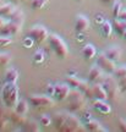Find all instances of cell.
Masks as SVG:
<instances>
[{
  "instance_id": "cell-1",
  "label": "cell",
  "mask_w": 126,
  "mask_h": 132,
  "mask_svg": "<svg viewBox=\"0 0 126 132\" xmlns=\"http://www.w3.org/2000/svg\"><path fill=\"white\" fill-rule=\"evenodd\" d=\"M1 98L7 108H15L19 102V87L16 83H7L1 89Z\"/></svg>"
},
{
  "instance_id": "cell-2",
  "label": "cell",
  "mask_w": 126,
  "mask_h": 132,
  "mask_svg": "<svg viewBox=\"0 0 126 132\" xmlns=\"http://www.w3.org/2000/svg\"><path fill=\"white\" fill-rule=\"evenodd\" d=\"M102 85L104 87V89L108 94V99L112 100V102H115L117 98H119V94L121 93L120 90V85H119V80L114 75H108L105 76L102 81Z\"/></svg>"
},
{
  "instance_id": "cell-3",
  "label": "cell",
  "mask_w": 126,
  "mask_h": 132,
  "mask_svg": "<svg viewBox=\"0 0 126 132\" xmlns=\"http://www.w3.org/2000/svg\"><path fill=\"white\" fill-rule=\"evenodd\" d=\"M67 99H69V109L72 113H82L86 108V95L80 89L71 90Z\"/></svg>"
},
{
  "instance_id": "cell-4",
  "label": "cell",
  "mask_w": 126,
  "mask_h": 132,
  "mask_svg": "<svg viewBox=\"0 0 126 132\" xmlns=\"http://www.w3.org/2000/svg\"><path fill=\"white\" fill-rule=\"evenodd\" d=\"M49 43H50L51 49L60 59H65L69 55V49H67L66 43L58 34H50L49 36Z\"/></svg>"
},
{
  "instance_id": "cell-5",
  "label": "cell",
  "mask_w": 126,
  "mask_h": 132,
  "mask_svg": "<svg viewBox=\"0 0 126 132\" xmlns=\"http://www.w3.org/2000/svg\"><path fill=\"white\" fill-rule=\"evenodd\" d=\"M27 36L31 37L38 44H41V43L45 42L47 39H49V32L42 24H36L32 28H29L27 32Z\"/></svg>"
},
{
  "instance_id": "cell-6",
  "label": "cell",
  "mask_w": 126,
  "mask_h": 132,
  "mask_svg": "<svg viewBox=\"0 0 126 132\" xmlns=\"http://www.w3.org/2000/svg\"><path fill=\"white\" fill-rule=\"evenodd\" d=\"M84 130V125L80 121V119L75 115L69 114V116L66 119L64 126L60 128L61 132H76V131H82Z\"/></svg>"
},
{
  "instance_id": "cell-7",
  "label": "cell",
  "mask_w": 126,
  "mask_h": 132,
  "mask_svg": "<svg viewBox=\"0 0 126 132\" xmlns=\"http://www.w3.org/2000/svg\"><path fill=\"white\" fill-rule=\"evenodd\" d=\"M29 103L34 108H49L54 105V100L51 99L50 95H38L34 94L29 97Z\"/></svg>"
},
{
  "instance_id": "cell-8",
  "label": "cell",
  "mask_w": 126,
  "mask_h": 132,
  "mask_svg": "<svg viewBox=\"0 0 126 132\" xmlns=\"http://www.w3.org/2000/svg\"><path fill=\"white\" fill-rule=\"evenodd\" d=\"M97 65H98L103 71L108 72V73H114V71L116 69L115 61L110 60L104 53H100L98 56H97Z\"/></svg>"
},
{
  "instance_id": "cell-9",
  "label": "cell",
  "mask_w": 126,
  "mask_h": 132,
  "mask_svg": "<svg viewBox=\"0 0 126 132\" xmlns=\"http://www.w3.org/2000/svg\"><path fill=\"white\" fill-rule=\"evenodd\" d=\"M21 29H22V24L10 20V21H7L5 23L4 27L0 29V34L1 36H7V37H12V36L19 34Z\"/></svg>"
},
{
  "instance_id": "cell-10",
  "label": "cell",
  "mask_w": 126,
  "mask_h": 132,
  "mask_svg": "<svg viewBox=\"0 0 126 132\" xmlns=\"http://www.w3.org/2000/svg\"><path fill=\"white\" fill-rule=\"evenodd\" d=\"M91 27V22L87 16L80 14L76 16V21H75V29L77 33H86Z\"/></svg>"
},
{
  "instance_id": "cell-11",
  "label": "cell",
  "mask_w": 126,
  "mask_h": 132,
  "mask_svg": "<svg viewBox=\"0 0 126 132\" xmlns=\"http://www.w3.org/2000/svg\"><path fill=\"white\" fill-rule=\"evenodd\" d=\"M105 76L103 73V70L99 67L97 64L93 65L91 69H89V72H88V80L91 83H102L103 78Z\"/></svg>"
},
{
  "instance_id": "cell-12",
  "label": "cell",
  "mask_w": 126,
  "mask_h": 132,
  "mask_svg": "<svg viewBox=\"0 0 126 132\" xmlns=\"http://www.w3.org/2000/svg\"><path fill=\"white\" fill-rule=\"evenodd\" d=\"M71 92V87L67 83H58L55 85V99L58 100H65L69 98Z\"/></svg>"
},
{
  "instance_id": "cell-13",
  "label": "cell",
  "mask_w": 126,
  "mask_h": 132,
  "mask_svg": "<svg viewBox=\"0 0 126 132\" xmlns=\"http://www.w3.org/2000/svg\"><path fill=\"white\" fill-rule=\"evenodd\" d=\"M93 108L102 115H108V114L112 113V106L110 104H108L105 100L102 99H94L93 102Z\"/></svg>"
},
{
  "instance_id": "cell-14",
  "label": "cell",
  "mask_w": 126,
  "mask_h": 132,
  "mask_svg": "<svg viewBox=\"0 0 126 132\" xmlns=\"http://www.w3.org/2000/svg\"><path fill=\"white\" fill-rule=\"evenodd\" d=\"M92 98L102 99V100L108 99V94L102 83H92Z\"/></svg>"
},
{
  "instance_id": "cell-15",
  "label": "cell",
  "mask_w": 126,
  "mask_h": 132,
  "mask_svg": "<svg viewBox=\"0 0 126 132\" xmlns=\"http://www.w3.org/2000/svg\"><path fill=\"white\" fill-rule=\"evenodd\" d=\"M104 54L107 55L110 60L113 61H117L122 55V49L117 45H113V47H109L108 49L104 50Z\"/></svg>"
},
{
  "instance_id": "cell-16",
  "label": "cell",
  "mask_w": 126,
  "mask_h": 132,
  "mask_svg": "<svg viewBox=\"0 0 126 132\" xmlns=\"http://www.w3.org/2000/svg\"><path fill=\"white\" fill-rule=\"evenodd\" d=\"M16 10H17V7L14 4H11V3L3 4V5H0V16H3L4 19H11L12 14H14Z\"/></svg>"
},
{
  "instance_id": "cell-17",
  "label": "cell",
  "mask_w": 126,
  "mask_h": 132,
  "mask_svg": "<svg viewBox=\"0 0 126 132\" xmlns=\"http://www.w3.org/2000/svg\"><path fill=\"white\" fill-rule=\"evenodd\" d=\"M67 116H69V113H66V111H59L55 114V116L53 119V125L55 126L58 131H60V128L64 126Z\"/></svg>"
},
{
  "instance_id": "cell-18",
  "label": "cell",
  "mask_w": 126,
  "mask_h": 132,
  "mask_svg": "<svg viewBox=\"0 0 126 132\" xmlns=\"http://www.w3.org/2000/svg\"><path fill=\"white\" fill-rule=\"evenodd\" d=\"M81 54L86 60H91L97 55V49L93 44H86L82 49H81Z\"/></svg>"
},
{
  "instance_id": "cell-19",
  "label": "cell",
  "mask_w": 126,
  "mask_h": 132,
  "mask_svg": "<svg viewBox=\"0 0 126 132\" xmlns=\"http://www.w3.org/2000/svg\"><path fill=\"white\" fill-rule=\"evenodd\" d=\"M84 130H87L89 132H98V131H107L105 128H103L102 123L97 121V120H89L87 122H84Z\"/></svg>"
},
{
  "instance_id": "cell-20",
  "label": "cell",
  "mask_w": 126,
  "mask_h": 132,
  "mask_svg": "<svg viewBox=\"0 0 126 132\" xmlns=\"http://www.w3.org/2000/svg\"><path fill=\"white\" fill-rule=\"evenodd\" d=\"M99 29H100V34H102V37L109 38L114 28H113L112 22H110V21H108V20H105L102 24H99Z\"/></svg>"
},
{
  "instance_id": "cell-21",
  "label": "cell",
  "mask_w": 126,
  "mask_h": 132,
  "mask_svg": "<svg viewBox=\"0 0 126 132\" xmlns=\"http://www.w3.org/2000/svg\"><path fill=\"white\" fill-rule=\"evenodd\" d=\"M113 28L119 36H124L126 32V21H122L120 19H115L113 21Z\"/></svg>"
},
{
  "instance_id": "cell-22",
  "label": "cell",
  "mask_w": 126,
  "mask_h": 132,
  "mask_svg": "<svg viewBox=\"0 0 126 132\" xmlns=\"http://www.w3.org/2000/svg\"><path fill=\"white\" fill-rule=\"evenodd\" d=\"M19 80V72L16 69L11 67L9 70L5 72V82L7 83H16Z\"/></svg>"
},
{
  "instance_id": "cell-23",
  "label": "cell",
  "mask_w": 126,
  "mask_h": 132,
  "mask_svg": "<svg viewBox=\"0 0 126 132\" xmlns=\"http://www.w3.org/2000/svg\"><path fill=\"white\" fill-rule=\"evenodd\" d=\"M15 111L17 114H21V115H26L28 113V103L25 99L19 100L17 104H16V106H15Z\"/></svg>"
},
{
  "instance_id": "cell-24",
  "label": "cell",
  "mask_w": 126,
  "mask_h": 132,
  "mask_svg": "<svg viewBox=\"0 0 126 132\" xmlns=\"http://www.w3.org/2000/svg\"><path fill=\"white\" fill-rule=\"evenodd\" d=\"M23 128L25 131H28V132H38L41 131V127L34 120H27L23 125Z\"/></svg>"
},
{
  "instance_id": "cell-25",
  "label": "cell",
  "mask_w": 126,
  "mask_h": 132,
  "mask_svg": "<svg viewBox=\"0 0 126 132\" xmlns=\"http://www.w3.org/2000/svg\"><path fill=\"white\" fill-rule=\"evenodd\" d=\"M11 121L15 123V125H21L23 126L25 122L27 121L26 120V115H21V114H17L16 111L11 114Z\"/></svg>"
},
{
  "instance_id": "cell-26",
  "label": "cell",
  "mask_w": 126,
  "mask_h": 132,
  "mask_svg": "<svg viewBox=\"0 0 126 132\" xmlns=\"http://www.w3.org/2000/svg\"><path fill=\"white\" fill-rule=\"evenodd\" d=\"M11 21H15V22H17V23H21V24H23L25 22V14L21 11V10H16L14 14H12V16H11Z\"/></svg>"
},
{
  "instance_id": "cell-27",
  "label": "cell",
  "mask_w": 126,
  "mask_h": 132,
  "mask_svg": "<svg viewBox=\"0 0 126 132\" xmlns=\"http://www.w3.org/2000/svg\"><path fill=\"white\" fill-rule=\"evenodd\" d=\"M122 10V3L121 0H115L114 3H113V7H112V12H113V16L116 19L119 14L121 12Z\"/></svg>"
},
{
  "instance_id": "cell-28",
  "label": "cell",
  "mask_w": 126,
  "mask_h": 132,
  "mask_svg": "<svg viewBox=\"0 0 126 132\" xmlns=\"http://www.w3.org/2000/svg\"><path fill=\"white\" fill-rule=\"evenodd\" d=\"M81 81L82 80L77 78L76 76H70V77H67V78H66V83L70 86L71 88L77 89V88H78V86H80V83H81Z\"/></svg>"
},
{
  "instance_id": "cell-29",
  "label": "cell",
  "mask_w": 126,
  "mask_h": 132,
  "mask_svg": "<svg viewBox=\"0 0 126 132\" xmlns=\"http://www.w3.org/2000/svg\"><path fill=\"white\" fill-rule=\"evenodd\" d=\"M113 75L115 76L117 80H121V78L126 77V65L116 66V69H115V71H114Z\"/></svg>"
},
{
  "instance_id": "cell-30",
  "label": "cell",
  "mask_w": 126,
  "mask_h": 132,
  "mask_svg": "<svg viewBox=\"0 0 126 132\" xmlns=\"http://www.w3.org/2000/svg\"><path fill=\"white\" fill-rule=\"evenodd\" d=\"M47 3H48V0H31V6L34 10H41L45 6Z\"/></svg>"
},
{
  "instance_id": "cell-31",
  "label": "cell",
  "mask_w": 126,
  "mask_h": 132,
  "mask_svg": "<svg viewBox=\"0 0 126 132\" xmlns=\"http://www.w3.org/2000/svg\"><path fill=\"white\" fill-rule=\"evenodd\" d=\"M11 62V55L7 53H0V67L6 66Z\"/></svg>"
},
{
  "instance_id": "cell-32",
  "label": "cell",
  "mask_w": 126,
  "mask_h": 132,
  "mask_svg": "<svg viewBox=\"0 0 126 132\" xmlns=\"http://www.w3.org/2000/svg\"><path fill=\"white\" fill-rule=\"evenodd\" d=\"M44 57H45L44 52L39 49V50H37V52L34 53V55H33V60H34L36 64H41V62L44 61Z\"/></svg>"
},
{
  "instance_id": "cell-33",
  "label": "cell",
  "mask_w": 126,
  "mask_h": 132,
  "mask_svg": "<svg viewBox=\"0 0 126 132\" xmlns=\"http://www.w3.org/2000/svg\"><path fill=\"white\" fill-rule=\"evenodd\" d=\"M10 44H12V39L7 37V36H1L0 34V48H6Z\"/></svg>"
},
{
  "instance_id": "cell-34",
  "label": "cell",
  "mask_w": 126,
  "mask_h": 132,
  "mask_svg": "<svg viewBox=\"0 0 126 132\" xmlns=\"http://www.w3.org/2000/svg\"><path fill=\"white\" fill-rule=\"evenodd\" d=\"M51 123H53V120L50 119V116H48L47 114H44L41 116V125L44 126V127H49Z\"/></svg>"
},
{
  "instance_id": "cell-35",
  "label": "cell",
  "mask_w": 126,
  "mask_h": 132,
  "mask_svg": "<svg viewBox=\"0 0 126 132\" xmlns=\"http://www.w3.org/2000/svg\"><path fill=\"white\" fill-rule=\"evenodd\" d=\"M45 92H47L48 95H50V97H54V94H55V85H53V83H49V85H47Z\"/></svg>"
},
{
  "instance_id": "cell-36",
  "label": "cell",
  "mask_w": 126,
  "mask_h": 132,
  "mask_svg": "<svg viewBox=\"0 0 126 132\" xmlns=\"http://www.w3.org/2000/svg\"><path fill=\"white\" fill-rule=\"evenodd\" d=\"M117 126H119V130L122 132H126V120L125 119H119L117 120Z\"/></svg>"
},
{
  "instance_id": "cell-37",
  "label": "cell",
  "mask_w": 126,
  "mask_h": 132,
  "mask_svg": "<svg viewBox=\"0 0 126 132\" xmlns=\"http://www.w3.org/2000/svg\"><path fill=\"white\" fill-rule=\"evenodd\" d=\"M119 85H120V90H121V93H125L126 92V77L119 80Z\"/></svg>"
},
{
  "instance_id": "cell-38",
  "label": "cell",
  "mask_w": 126,
  "mask_h": 132,
  "mask_svg": "<svg viewBox=\"0 0 126 132\" xmlns=\"http://www.w3.org/2000/svg\"><path fill=\"white\" fill-rule=\"evenodd\" d=\"M6 125H7V120L5 118V115H1V116H0V131L4 130V128L6 127Z\"/></svg>"
},
{
  "instance_id": "cell-39",
  "label": "cell",
  "mask_w": 126,
  "mask_h": 132,
  "mask_svg": "<svg viewBox=\"0 0 126 132\" xmlns=\"http://www.w3.org/2000/svg\"><path fill=\"white\" fill-rule=\"evenodd\" d=\"M94 21H96V23L97 24H102L104 21H105V19H104V16H103L102 14H97L96 15V17H94Z\"/></svg>"
},
{
  "instance_id": "cell-40",
  "label": "cell",
  "mask_w": 126,
  "mask_h": 132,
  "mask_svg": "<svg viewBox=\"0 0 126 132\" xmlns=\"http://www.w3.org/2000/svg\"><path fill=\"white\" fill-rule=\"evenodd\" d=\"M33 42H34V40H33L32 38H31V37H28V36H27V38H26V39L23 40V45H25L26 48H32Z\"/></svg>"
},
{
  "instance_id": "cell-41",
  "label": "cell",
  "mask_w": 126,
  "mask_h": 132,
  "mask_svg": "<svg viewBox=\"0 0 126 132\" xmlns=\"http://www.w3.org/2000/svg\"><path fill=\"white\" fill-rule=\"evenodd\" d=\"M82 121H84V122H87V121H89V120H92V116H91V113L89 111H84L83 115H82Z\"/></svg>"
},
{
  "instance_id": "cell-42",
  "label": "cell",
  "mask_w": 126,
  "mask_h": 132,
  "mask_svg": "<svg viewBox=\"0 0 126 132\" xmlns=\"http://www.w3.org/2000/svg\"><path fill=\"white\" fill-rule=\"evenodd\" d=\"M116 19H120V20H122V21H126V10L125 9L121 10V12L119 14V16H117Z\"/></svg>"
},
{
  "instance_id": "cell-43",
  "label": "cell",
  "mask_w": 126,
  "mask_h": 132,
  "mask_svg": "<svg viewBox=\"0 0 126 132\" xmlns=\"http://www.w3.org/2000/svg\"><path fill=\"white\" fill-rule=\"evenodd\" d=\"M5 23H6V21L4 20V17H3V16H0V29L3 28V27H4Z\"/></svg>"
},
{
  "instance_id": "cell-44",
  "label": "cell",
  "mask_w": 126,
  "mask_h": 132,
  "mask_svg": "<svg viewBox=\"0 0 126 132\" xmlns=\"http://www.w3.org/2000/svg\"><path fill=\"white\" fill-rule=\"evenodd\" d=\"M103 3H105V4H109V3H114L115 0H102Z\"/></svg>"
},
{
  "instance_id": "cell-45",
  "label": "cell",
  "mask_w": 126,
  "mask_h": 132,
  "mask_svg": "<svg viewBox=\"0 0 126 132\" xmlns=\"http://www.w3.org/2000/svg\"><path fill=\"white\" fill-rule=\"evenodd\" d=\"M122 37H124V39H126V32L124 33V36H122Z\"/></svg>"
},
{
  "instance_id": "cell-46",
  "label": "cell",
  "mask_w": 126,
  "mask_h": 132,
  "mask_svg": "<svg viewBox=\"0 0 126 132\" xmlns=\"http://www.w3.org/2000/svg\"><path fill=\"white\" fill-rule=\"evenodd\" d=\"M11 1H12V3H17L19 0H11Z\"/></svg>"
},
{
  "instance_id": "cell-47",
  "label": "cell",
  "mask_w": 126,
  "mask_h": 132,
  "mask_svg": "<svg viewBox=\"0 0 126 132\" xmlns=\"http://www.w3.org/2000/svg\"><path fill=\"white\" fill-rule=\"evenodd\" d=\"M4 4V3H3V0H0V5H3Z\"/></svg>"
},
{
  "instance_id": "cell-48",
  "label": "cell",
  "mask_w": 126,
  "mask_h": 132,
  "mask_svg": "<svg viewBox=\"0 0 126 132\" xmlns=\"http://www.w3.org/2000/svg\"><path fill=\"white\" fill-rule=\"evenodd\" d=\"M77 1H83V0H77Z\"/></svg>"
},
{
  "instance_id": "cell-49",
  "label": "cell",
  "mask_w": 126,
  "mask_h": 132,
  "mask_svg": "<svg viewBox=\"0 0 126 132\" xmlns=\"http://www.w3.org/2000/svg\"><path fill=\"white\" fill-rule=\"evenodd\" d=\"M22 1H26V0H22Z\"/></svg>"
}]
</instances>
